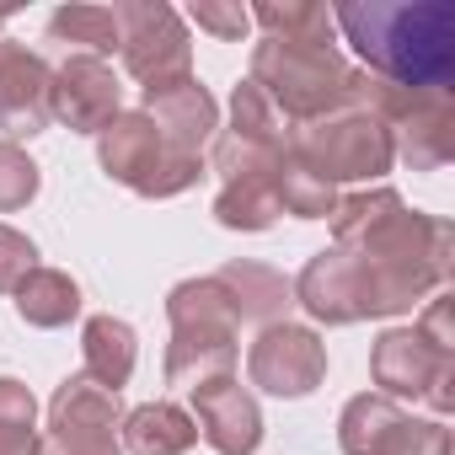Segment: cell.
<instances>
[{
  "label": "cell",
  "instance_id": "obj_1",
  "mask_svg": "<svg viewBox=\"0 0 455 455\" xmlns=\"http://www.w3.org/2000/svg\"><path fill=\"white\" fill-rule=\"evenodd\" d=\"M332 28L359 49L364 76L402 92L455 86V6L450 0H348L332 12Z\"/></svg>",
  "mask_w": 455,
  "mask_h": 455
},
{
  "label": "cell",
  "instance_id": "obj_2",
  "mask_svg": "<svg viewBox=\"0 0 455 455\" xmlns=\"http://www.w3.org/2000/svg\"><path fill=\"white\" fill-rule=\"evenodd\" d=\"M166 316H172V343H166V386L177 391H198L209 380L236 375V311L225 300V290L209 279H182L166 295Z\"/></svg>",
  "mask_w": 455,
  "mask_h": 455
},
{
  "label": "cell",
  "instance_id": "obj_3",
  "mask_svg": "<svg viewBox=\"0 0 455 455\" xmlns=\"http://www.w3.org/2000/svg\"><path fill=\"white\" fill-rule=\"evenodd\" d=\"M354 65L332 49V44H279L263 38L252 49V86L300 129L316 124L327 113H343L354 102Z\"/></svg>",
  "mask_w": 455,
  "mask_h": 455
},
{
  "label": "cell",
  "instance_id": "obj_4",
  "mask_svg": "<svg viewBox=\"0 0 455 455\" xmlns=\"http://www.w3.org/2000/svg\"><path fill=\"white\" fill-rule=\"evenodd\" d=\"M359 113H375L391 134V150L412 172H439L455 156V102L439 92H402L375 76H354V102Z\"/></svg>",
  "mask_w": 455,
  "mask_h": 455
},
{
  "label": "cell",
  "instance_id": "obj_5",
  "mask_svg": "<svg viewBox=\"0 0 455 455\" xmlns=\"http://www.w3.org/2000/svg\"><path fill=\"white\" fill-rule=\"evenodd\" d=\"M290 156L316 172L322 182H375L391 172L396 150H391V134L375 113H359V108H343V113H327L316 124H300L290 134Z\"/></svg>",
  "mask_w": 455,
  "mask_h": 455
},
{
  "label": "cell",
  "instance_id": "obj_6",
  "mask_svg": "<svg viewBox=\"0 0 455 455\" xmlns=\"http://www.w3.org/2000/svg\"><path fill=\"white\" fill-rule=\"evenodd\" d=\"M97 161L113 182L134 188L140 198H172V193H188L204 177V161L172 156L145 113H118L97 134Z\"/></svg>",
  "mask_w": 455,
  "mask_h": 455
},
{
  "label": "cell",
  "instance_id": "obj_7",
  "mask_svg": "<svg viewBox=\"0 0 455 455\" xmlns=\"http://www.w3.org/2000/svg\"><path fill=\"white\" fill-rule=\"evenodd\" d=\"M118 17V54L124 70L150 92V86H172L188 81L193 70V38L182 28V17L161 0H118L113 6Z\"/></svg>",
  "mask_w": 455,
  "mask_h": 455
},
{
  "label": "cell",
  "instance_id": "obj_8",
  "mask_svg": "<svg viewBox=\"0 0 455 455\" xmlns=\"http://www.w3.org/2000/svg\"><path fill=\"white\" fill-rule=\"evenodd\" d=\"M118 423H124L118 391L70 375L49 402V434H38V455H124Z\"/></svg>",
  "mask_w": 455,
  "mask_h": 455
},
{
  "label": "cell",
  "instance_id": "obj_9",
  "mask_svg": "<svg viewBox=\"0 0 455 455\" xmlns=\"http://www.w3.org/2000/svg\"><path fill=\"white\" fill-rule=\"evenodd\" d=\"M343 455H450V428L434 418H407L391 396L364 391L338 418Z\"/></svg>",
  "mask_w": 455,
  "mask_h": 455
},
{
  "label": "cell",
  "instance_id": "obj_10",
  "mask_svg": "<svg viewBox=\"0 0 455 455\" xmlns=\"http://www.w3.org/2000/svg\"><path fill=\"white\" fill-rule=\"evenodd\" d=\"M370 375L380 386V396H428L434 412L455 407V354H439L418 327H391L375 338L370 354Z\"/></svg>",
  "mask_w": 455,
  "mask_h": 455
},
{
  "label": "cell",
  "instance_id": "obj_11",
  "mask_svg": "<svg viewBox=\"0 0 455 455\" xmlns=\"http://www.w3.org/2000/svg\"><path fill=\"white\" fill-rule=\"evenodd\" d=\"M247 375L258 391H268L279 402H300L327 380V343L300 322H274L258 332V343L247 354Z\"/></svg>",
  "mask_w": 455,
  "mask_h": 455
},
{
  "label": "cell",
  "instance_id": "obj_12",
  "mask_svg": "<svg viewBox=\"0 0 455 455\" xmlns=\"http://www.w3.org/2000/svg\"><path fill=\"white\" fill-rule=\"evenodd\" d=\"M118 76L108 70V60L92 54H70L54 81H49V118H60L70 134H102L124 108H118Z\"/></svg>",
  "mask_w": 455,
  "mask_h": 455
},
{
  "label": "cell",
  "instance_id": "obj_13",
  "mask_svg": "<svg viewBox=\"0 0 455 455\" xmlns=\"http://www.w3.org/2000/svg\"><path fill=\"white\" fill-rule=\"evenodd\" d=\"M198 423V439L220 455H258L263 444V412H258V396L236 380V375H225V380H209L193 391V412Z\"/></svg>",
  "mask_w": 455,
  "mask_h": 455
},
{
  "label": "cell",
  "instance_id": "obj_14",
  "mask_svg": "<svg viewBox=\"0 0 455 455\" xmlns=\"http://www.w3.org/2000/svg\"><path fill=\"white\" fill-rule=\"evenodd\" d=\"M140 113L156 124L161 145L172 156H188V161H204V145L220 129V108H214L209 86H198L193 76L188 81H172V86H150Z\"/></svg>",
  "mask_w": 455,
  "mask_h": 455
},
{
  "label": "cell",
  "instance_id": "obj_15",
  "mask_svg": "<svg viewBox=\"0 0 455 455\" xmlns=\"http://www.w3.org/2000/svg\"><path fill=\"white\" fill-rule=\"evenodd\" d=\"M49 81H54V70L33 49L0 38V129L12 134V145L22 134L33 140L49 129Z\"/></svg>",
  "mask_w": 455,
  "mask_h": 455
},
{
  "label": "cell",
  "instance_id": "obj_16",
  "mask_svg": "<svg viewBox=\"0 0 455 455\" xmlns=\"http://www.w3.org/2000/svg\"><path fill=\"white\" fill-rule=\"evenodd\" d=\"M214 284L225 290L236 322H263V327H274V322L295 306L290 284H284L274 268H263V263H225V268L214 274Z\"/></svg>",
  "mask_w": 455,
  "mask_h": 455
},
{
  "label": "cell",
  "instance_id": "obj_17",
  "mask_svg": "<svg viewBox=\"0 0 455 455\" xmlns=\"http://www.w3.org/2000/svg\"><path fill=\"white\" fill-rule=\"evenodd\" d=\"M118 444L134 450V455H188L198 444V423L172 402H145V407L124 412Z\"/></svg>",
  "mask_w": 455,
  "mask_h": 455
},
{
  "label": "cell",
  "instance_id": "obj_18",
  "mask_svg": "<svg viewBox=\"0 0 455 455\" xmlns=\"http://www.w3.org/2000/svg\"><path fill=\"white\" fill-rule=\"evenodd\" d=\"M81 359H86V380L108 386V391H124L129 375H134V359H140V343H134V327L118 322V316H92L86 332H81Z\"/></svg>",
  "mask_w": 455,
  "mask_h": 455
},
{
  "label": "cell",
  "instance_id": "obj_19",
  "mask_svg": "<svg viewBox=\"0 0 455 455\" xmlns=\"http://www.w3.org/2000/svg\"><path fill=\"white\" fill-rule=\"evenodd\" d=\"M17 316H22L28 327H44V332L70 327V322L81 316V290H76V279L60 274V268H33V274L17 284Z\"/></svg>",
  "mask_w": 455,
  "mask_h": 455
},
{
  "label": "cell",
  "instance_id": "obj_20",
  "mask_svg": "<svg viewBox=\"0 0 455 455\" xmlns=\"http://www.w3.org/2000/svg\"><path fill=\"white\" fill-rule=\"evenodd\" d=\"M225 134H236V140H247V145H258V150H268V156H290L295 124H290L252 81H242V86L231 92V129H225Z\"/></svg>",
  "mask_w": 455,
  "mask_h": 455
},
{
  "label": "cell",
  "instance_id": "obj_21",
  "mask_svg": "<svg viewBox=\"0 0 455 455\" xmlns=\"http://www.w3.org/2000/svg\"><path fill=\"white\" fill-rule=\"evenodd\" d=\"M279 193H274V177H236L225 182L220 198H214V220L225 231H268L279 220Z\"/></svg>",
  "mask_w": 455,
  "mask_h": 455
},
{
  "label": "cell",
  "instance_id": "obj_22",
  "mask_svg": "<svg viewBox=\"0 0 455 455\" xmlns=\"http://www.w3.org/2000/svg\"><path fill=\"white\" fill-rule=\"evenodd\" d=\"M268 38L279 44H332V12L316 6V0H263V6L247 12Z\"/></svg>",
  "mask_w": 455,
  "mask_h": 455
},
{
  "label": "cell",
  "instance_id": "obj_23",
  "mask_svg": "<svg viewBox=\"0 0 455 455\" xmlns=\"http://www.w3.org/2000/svg\"><path fill=\"white\" fill-rule=\"evenodd\" d=\"M274 193H279V209L295 214V220H332V209H338V188L322 182L316 172H306L295 156L279 161V172H274Z\"/></svg>",
  "mask_w": 455,
  "mask_h": 455
},
{
  "label": "cell",
  "instance_id": "obj_24",
  "mask_svg": "<svg viewBox=\"0 0 455 455\" xmlns=\"http://www.w3.org/2000/svg\"><path fill=\"white\" fill-rule=\"evenodd\" d=\"M49 38L54 44H81L92 60L118 49V17L113 6H60L49 17Z\"/></svg>",
  "mask_w": 455,
  "mask_h": 455
},
{
  "label": "cell",
  "instance_id": "obj_25",
  "mask_svg": "<svg viewBox=\"0 0 455 455\" xmlns=\"http://www.w3.org/2000/svg\"><path fill=\"white\" fill-rule=\"evenodd\" d=\"M0 455H38V396L0 375Z\"/></svg>",
  "mask_w": 455,
  "mask_h": 455
},
{
  "label": "cell",
  "instance_id": "obj_26",
  "mask_svg": "<svg viewBox=\"0 0 455 455\" xmlns=\"http://www.w3.org/2000/svg\"><path fill=\"white\" fill-rule=\"evenodd\" d=\"M396 209H402V193H396V188H370V193L338 198V209H332V247L364 242L375 225H380L386 214H396Z\"/></svg>",
  "mask_w": 455,
  "mask_h": 455
},
{
  "label": "cell",
  "instance_id": "obj_27",
  "mask_svg": "<svg viewBox=\"0 0 455 455\" xmlns=\"http://www.w3.org/2000/svg\"><path fill=\"white\" fill-rule=\"evenodd\" d=\"M209 145H214V172L225 182H236V177H274L279 161H284V156H268V150H258V145H247L236 134H214Z\"/></svg>",
  "mask_w": 455,
  "mask_h": 455
},
{
  "label": "cell",
  "instance_id": "obj_28",
  "mask_svg": "<svg viewBox=\"0 0 455 455\" xmlns=\"http://www.w3.org/2000/svg\"><path fill=\"white\" fill-rule=\"evenodd\" d=\"M33 198H38V166H33V156L22 145H12V140H0V214H12V209H22Z\"/></svg>",
  "mask_w": 455,
  "mask_h": 455
},
{
  "label": "cell",
  "instance_id": "obj_29",
  "mask_svg": "<svg viewBox=\"0 0 455 455\" xmlns=\"http://www.w3.org/2000/svg\"><path fill=\"white\" fill-rule=\"evenodd\" d=\"M188 17H193L204 33L225 38V44H242V38H247V28H252V17H247L242 0H193Z\"/></svg>",
  "mask_w": 455,
  "mask_h": 455
},
{
  "label": "cell",
  "instance_id": "obj_30",
  "mask_svg": "<svg viewBox=\"0 0 455 455\" xmlns=\"http://www.w3.org/2000/svg\"><path fill=\"white\" fill-rule=\"evenodd\" d=\"M38 268V247L12 231V225H0V295H17V284Z\"/></svg>",
  "mask_w": 455,
  "mask_h": 455
},
{
  "label": "cell",
  "instance_id": "obj_31",
  "mask_svg": "<svg viewBox=\"0 0 455 455\" xmlns=\"http://www.w3.org/2000/svg\"><path fill=\"white\" fill-rule=\"evenodd\" d=\"M418 332H423L439 354H455V327H450V300H444V295H439V300H428V311H423Z\"/></svg>",
  "mask_w": 455,
  "mask_h": 455
}]
</instances>
